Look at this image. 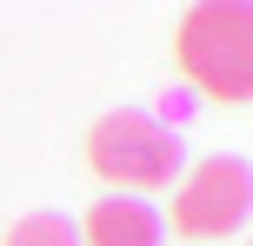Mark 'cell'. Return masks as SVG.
<instances>
[{
	"mask_svg": "<svg viewBox=\"0 0 253 246\" xmlns=\"http://www.w3.org/2000/svg\"><path fill=\"white\" fill-rule=\"evenodd\" d=\"M7 246H80V233L67 213H27V220H13Z\"/></svg>",
	"mask_w": 253,
	"mask_h": 246,
	"instance_id": "5b68a950",
	"label": "cell"
},
{
	"mask_svg": "<svg viewBox=\"0 0 253 246\" xmlns=\"http://www.w3.org/2000/svg\"><path fill=\"white\" fill-rule=\"evenodd\" d=\"M253 213V167L240 153H207L173 180V233L180 240H227Z\"/></svg>",
	"mask_w": 253,
	"mask_h": 246,
	"instance_id": "3957f363",
	"label": "cell"
},
{
	"mask_svg": "<svg viewBox=\"0 0 253 246\" xmlns=\"http://www.w3.org/2000/svg\"><path fill=\"white\" fill-rule=\"evenodd\" d=\"M87 167L100 173L114 193H160L187 173V140L180 127L140 113V106H120V113H100L87 133Z\"/></svg>",
	"mask_w": 253,
	"mask_h": 246,
	"instance_id": "7a4b0ae2",
	"label": "cell"
},
{
	"mask_svg": "<svg viewBox=\"0 0 253 246\" xmlns=\"http://www.w3.org/2000/svg\"><path fill=\"white\" fill-rule=\"evenodd\" d=\"M173 53H180V73H187L207 100L240 106L253 93V7L247 0L187 7L180 27H173Z\"/></svg>",
	"mask_w": 253,
	"mask_h": 246,
	"instance_id": "6da1fadb",
	"label": "cell"
},
{
	"mask_svg": "<svg viewBox=\"0 0 253 246\" xmlns=\"http://www.w3.org/2000/svg\"><path fill=\"white\" fill-rule=\"evenodd\" d=\"M74 233H80V246H160V213L147 200L114 193V200H93Z\"/></svg>",
	"mask_w": 253,
	"mask_h": 246,
	"instance_id": "277c9868",
	"label": "cell"
}]
</instances>
